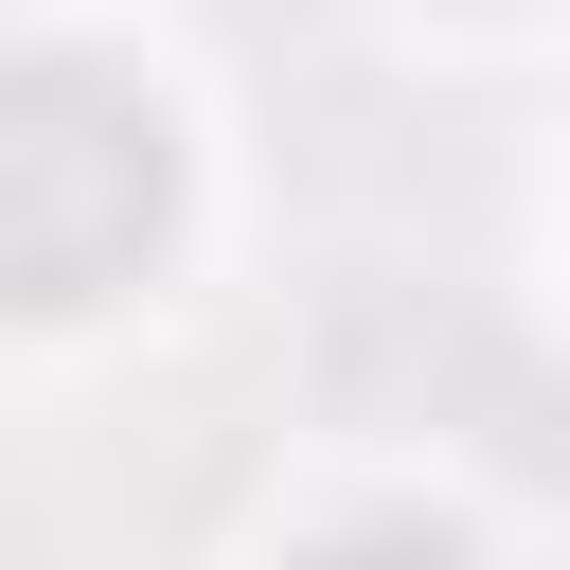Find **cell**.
Masks as SVG:
<instances>
[{"instance_id": "obj_1", "label": "cell", "mask_w": 570, "mask_h": 570, "mask_svg": "<svg viewBox=\"0 0 570 570\" xmlns=\"http://www.w3.org/2000/svg\"><path fill=\"white\" fill-rule=\"evenodd\" d=\"M178 232V125L107 53H0V321L142 285Z\"/></svg>"}, {"instance_id": "obj_2", "label": "cell", "mask_w": 570, "mask_h": 570, "mask_svg": "<svg viewBox=\"0 0 570 570\" xmlns=\"http://www.w3.org/2000/svg\"><path fill=\"white\" fill-rule=\"evenodd\" d=\"M303 570H481V552H463L445 517H356V534H321Z\"/></svg>"}]
</instances>
